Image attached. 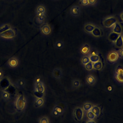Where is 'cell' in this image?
<instances>
[{"label":"cell","instance_id":"obj_1","mask_svg":"<svg viewBox=\"0 0 123 123\" xmlns=\"http://www.w3.org/2000/svg\"><path fill=\"white\" fill-rule=\"evenodd\" d=\"M17 33L16 30L12 27L9 30L0 34V37L4 39H12L16 36Z\"/></svg>","mask_w":123,"mask_h":123},{"label":"cell","instance_id":"obj_2","mask_svg":"<svg viewBox=\"0 0 123 123\" xmlns=\"http://www.w3.org/2000/svg\"><path fill=\"white\" fill-rule=\"evenodd\" d=\"M74 119L77 122H80L84 117V111L82 107H76L74 108L73 111Z\"/></svg>","mask_w":123,"mask_h":123},{"label":"cell","instance_id":"obj_3","mask_svg":"<svg viewBox=\"0 0 123 123\" xmlns=\"http://www.w3.org/2000/svg\"><path fill=\"white\" fill-rule=\"evenodd\" d=\"M117 22V19L114 16H111L106 18L103 21V25L107 28H110L113 26Z\"/></svg>","mask_w":123,"mask_h":123},{"label":"cell","instance_id":"obj_4","mask_svg":"<svg viewBox=\"0 0 123 123\" xmlns=\"http://www.w3.org/2000/svg\"><path fill=\"white\" fill-rule=\"evenodd\" d=\"M25 105V100L24 97L23 95H21L18 97L15 102V107L17 111H22Z\"/></svg>","mask_w":123,"mask_h":123},{"label":"cell","instance_id":"obj_5","mask_svg":"<svg viewBox=\"0 0 123 123\" xmlns=\"http://www.w3.org/2000/svg\"><path fill=\"white\" fill-rule=\"evenodd\" d=\"M119 53L116 51H111L107 55V60L111 63H114L116 62L119 59Z\"/></svg>","mask_w":123,"mask_h":123},{"label":"cell","instance_id":"obj_6","mask_svg":"<svg viewBox=\"0 0 123 123\" xmlns=\"http://www.w3.org/2000/svg\"><path fill=\"white\" fill-rule=\"evenodd\" d=\"M40 31L44 35L48 36L49 35L51 32V29L50 26L47 23L43 24L40 28Z\"/></svg>","mask_w":123,"mask_h":123},{"label":"cell","instance_id":"obj_7","mask_svg":"<svg viewBox=\"0 0 123 123\" xmlns=\"http://www.w3.org/2000/svg\"><path fill=\"white\" fill-rule=\"evenodd\" d=\"M46 10L45 7L42 4L38 5L36 8V13L37 17L45 16Z\"/></svg>","mask_w":123,"mask_h":123},{"label":"cell","instance_id":"obj_8","mask_svg":"<svg viewBox=\"0 0 123 123\" xmlns=\"http://www.w3.org/2000/svg\"><path fill=\"white\" fill-rule=\"evenodd\" d=\"M19 63L18 60L16 57H11L8 61V66L11 68H14L16 67Z\"/></svg>","mask_w":123,"mask_h":123},{"label":"cell","instance_id":"obj_9","mask_svg":"<svg viewBox=\"0 0 123 123\" xmlns=\"http://www.w3.org/2000/svg\"><path fill=\"white\" fill-rule=\"evenodd\" d=\"M52 75L53 77L56 79H60L62 78V70L60 68H54L52 72Z\"/></svg>","mask_w":123,"mask_h":123},{"label":"cell","instance_id":"obj_10","mask_svg":"<svg viewBox=\"0 0 123 123\" xmlns=\"http://www.w3.org/2000/svg\"><path fill=\"white\" fill-rule=\"evenodd\" d=\"M71 14L74 16H78L80 13V8L77 5L73 6L70 9Z\"/></svg>","mask_w":123,"mask_h":123},{"label":"cell","instance_id":"obj_11","mask_svg":"<svg viewBox=\"0 0 123 123\" xmlns=\"http://www.w3.org/2000/svg\"><path fill=\"white\" fill-rule=\"evenodd\" d=\"M86 81L88 85L90 86H93L96 83V79L93 75L88 74L86 77Z\"/></svg>","mask_w":123,"mask_h":123},{"label":"cell","instance_id":"obj_12","mask_svg":"<svg viewBox=\"0 0 123 123\" xmlns=\"http://www.w3.org/2000/svg\"><path fill=\"white\" fill-rule=\"evenodd\" d=\"M95 27L96 26L94 25L91 23H87L84 25V29L86 32L88 33H91L92 32V31L94 30Z\"/></svg>","mask_w":123,"mask_h":123},{"label":"cell","instance_id":"obj_13","mask_svg":"<svg viewBox=\"0 0 123 123\" xmlns=\"http://www.w3.org/2000/svg\"><path fill=\"white\" fill-rule=\"evenodd\" d=\"M91 111L95 115L96 117H98L100 115V113H101L100 108L97 105H93V108Z\"/></svg>","mask_w":123,"mask_h":123},{"label":"cell","instance_id":"obj_14","mask_svg":"<svg viewBox=\"0 0 123 123\" xmlns=\"http://www.w3.org/2000/svg\"><path fill=\"white\" fill-rule=\"evenodd\" d=\"M90 51V48L89 45L87 44H84L80 49L81 53L84 55H86L89 53Z\"/></svg>","mask_w":123,"mask_h":123},{"label":"cell","instance_id":"obj_15","mask_svg":"<svg viewBox=\"0 0 123 123\" xmlns=\"http://www.w3.org/2000/svg\"><path fill=\"white\" fill-rule=\"evenodd\" d=\"M91 33L94 37H100L102 36L101 30L100 28L98 26H96Z\"/></svg>","mask_w":123,"mask_h":123},{"label":"cell","instance_id":"obj_16","mask_svg":"<svg viewBox=\"0 0 123 123\" xmlns=\"http://www.w3.org/2000/svg\"><path fill=\"white\" fill-rule=\"evenodd\" d=\"M35 91H37V92H40V93H44L45 86H44V85L43 82L36 84Z\"/></svg>","mask_w":123,"mask_h":123},{"label":"cell","instance_id":"obj_17","mask_svg":"<svg viewBox=\"0 0 123 123\" xmlns=\"http://www.w3.org/2000/svg\"><path fill=\"white\" fill-rule=\"evenodd\" d=\"M93 106V105L89 102H86L85 103H84L82 106V109L84 111H88L91 110V109H92Z\"/></svg>","mask_w":123,"mask_h":123},{"label":"cell","instance_id":"obj_18","mask_svg":"<svg viewBox=\"0 0 123 123\" xmlns=\"http://www.w3.org/2000/svg\"><path fill=\"white\" fill-rule=\"evenodd\" d=\"M120 35H119L118 34H117L116 33L112 32L109 34V35L108 36V39L110 41L115 43V41L117 40V39L118 38V37H119Z\"/></svg>","mask_w":123,"mask_h":123},{"label":"cell","instance_id":"obj_19","mask_svg":"<svg viewBox=\"0 0 123 123\" xmlns=\"http://www.w3.org/2000/svg\"><path fill=\"white\" fill-rule=\"evenodd\" d=\"M113 32L121 35L122 32V27L119 23L117 22L114 25L113 28Z\"/></svg>","mask_w":123,"mask_h":123},{"label":"cell","instance_id":"obj_20","mask_svg":"<svg viewBox=\"0 0 123 123\" xmlns=\"http://www.w3.org/2000/svg\"><path fill=\"white\" fill-rule=\"evenodd\" d=\"M72 87L74 88H78L82 86L81 82L77 79H74L72 81Z\"/></svg>","mask_w":123,"mask_h":123},{"label":"cell","instance_id":"obj_21","mask_svg":"<svg viewBox=\"0 0 123 123\" xmlns=\"http://www.w3.org/2000/svg\"><path fill=\"white\" fill-rule=\"evenodd\" d=\"M122 36H123L120 35L114 43L115 46L118 48H122L123 46V40Z\"/></svg>","mask_w":123,"mask_h":123},{"label":"cell","instance_id":"obj_22","mask_svg":"<svg viewBox=\"0 0 123 123\" xmlns=\"http://www.w3.org/2000/svg\"><path fill=\"white\" fill-rule=\"evenodd\" d=\"M103 68V63L102 61H99L93 63V69L96 70H100Z\"/></svg>","mask_w":123,"mask_h":123},{"label":"cell","instance_id":"obj_23","mask_svg":"<svg viewBox=\"0 0 123 123\" xmlns=\"http://www.w3.org/2000/svg\"><path fill=\"white\" fill-rule=\"evenodd\" d=\"M12 27L9 24H3L0 25V34L9 30Z\"/></svg>","mask_w":123,"mask_h":123},{"label":"cell","instance_id":"obj_24","mask_svg":"<svg viewBox=\"0 0 123 123\" xmlns=\"http://www.w3.org/2000/svg\"><path fill=\"white\" fill-rule=\"evenodd\" d=\"M25 80L22 79H19L16 82V86L19 88H22L24 87V86H25Z\"/></svg>","mask_w":123,"mask_h":123},{"label":"cell","instance_id":"obj_25","mask_svg":"<svg viewBox=\"0 0 123 123\" xmlns=\"http://www.w3.org/2000/svg\"><path fill=\"white\" fill-rule=\"evenodd\" d=\"M53 109L56 111L60 115L63 114L64 112V109L62 107H61V106L58 105H56L54 107Z\"/></svg>","mask_w":123,"mask_h":123},{"label":"cell","instance_id":"obj_26","mask_svg":"<svg viewBox=\"0 0 123 123\" xmlns=\"http://www.w3.org/2000/svg\"><path fill=\"white\" fill-rule=\"evenodd\" d=\"M90 61L93 63L96 62L100 60V57L98 55H90L89 56Z\"/></svg>","mask_w":123,"mask_h":123},{"label":"cell","instance_id":"obj_27","mask_svg":"<svg viewBox=\"0 0 123 123\" xmlns=\"http://www.w3.org/2000/svg\"><path fill=\"white\" fill-rule=\"evenodd\" d=\"M86 115V117L88 120H94L96 118L95 115L91 111H87Z\"/></svg>","mask_w":123,"mask_h":123},{"label":"cell","instance_id":"obj_28","mask_svg":"<svg viewBox=\"0 0 123 123\" xmlns=\"http://www.w3.org/2000/svg\"><path fill=\"white\" fill-rule=\"evenodd\" d=\"M35 106L36 107H39L42 106L44 104V99L43 98H38L35 102Z\"/></svg>","mask_w":123,"mask_h":123},{"label":"cell","instance_id":"obj_29","mask_svg":"<svg viewBox=\"0 0 123 123\" xmlns=\"http://www.w3.org/2000/svg\"><path fill=\"white\" fill-rule=\"evenodd\" d=\"M81 62L82 64L84 65L85 64H87V63H88L89 62H90L89 56H83L82 57V58L81 59Z\"/></svg>","mask_w":123,"mask_h":123},{"label":"cell","instance_id":"obj_30","mask_svg":"<svg viewBox=\"0 0 123 123\" xmlns=\"http://www.w3.org/2000/svg\"><path fill=\"white\" fill-rule=\"evenodd\" d=\"M55 47L59 49H62L64 47V43L61 40L57 41L55 43Z\"/></svg>","mask_w":123,"mask_h":123},{"label":"cell","instance_id":"obj_31","mask_svg":"<svg viewBox=\"0 0 123 123\" xmlns=\"http://www.w3.org/2000/svg\"><path fill=\"white\" fill-rule=\"evenodd\" d=\"M115 78L119 83H123V74H115Z\"/></svg>","mask_w":123,"mask_h":123},{"label":"cell","instance_id":"obj_32","mask_svg":"<svg viewBox=\"0 0 123 123\" xmlns=\"http://www.w3.org/2000/svg\"><path fill=\"white\" fill-rule=\"evenodd\" d=\"M123 74V66L121 65H119L115 69V74Z\"/></svg>","mask_w":123,"mask_h":123},{"label":"cell","instance_id":"obj_33","mask_svg":"<svg viewBox=\"0 0 123 123\" xmlns=\"http://www.w3.org/2000/svg\"><path fill=\"white\" fill-rule=\"evenodd\" d=\"M84 66L86 69L87 71H91L92 69H93V63L92 62H89L88 63L85 64Z\"/></svg>","mask_w":123,"mask_h":123},{"label":"cell","instance_id":"obj_34","mask_svg":"<svg viewBox=\"0 0 123 123\" xmlns=\"http://www.w3.org/2000/svg\"><path fill=\"white\" fill-rule=\"evenodd\" d=\"M39 123H50V122L48 117H41L39 119Z\"/></svg>","mask_w":123,"mask_h":123},{"label":"cell","instance_id":"obj_35","mask_svg":"<svg viewBox=\"0 0 123 123\" xmlns=\"http://www.w3.org/2000/svg\"><path fill=\"white\" fill-rule=\"evenodd\" d=\"M106 89L108 92H111L114 90V87L110 83H109L106 85Z\"/></svg>","mask_w":123,"mask_h":123},{"label":"cell","instance_id":"obj_36","mask_svg":"<svg viewBox=\"0 0 123 123\" xmlns=\"http://www.w3.org/2000/svg\"><path fill=\"white\" fill-rule=\"evenodd\" d=\"M1 96L2 98L5 100H8L10 98V95L9 94L5 91H3L1 92Z\"/></svg>","mask_w":123,"mask_h":123},{"label":"cell","instance_id":"obj_37","mask_svg":"<svg viewBox=\"0 0 123 123\" xmlns=\"http://www.w3.org/2000/svg\"><path fill=\"white\" fill-rule=\"evenodd\" d=\"M34 95L35 96L38 98H42V97L44 96V93H40L37 91H35L34 92Z\"/></svg>","mask_w":123,"mask_h":123},{"label":"cell","instance_id":"obj_38","mask_svg":"<svg viewBox=\"0 0 123 123\" xmlns=\"http://www.w3.org/2000/svg\"><path fill=\"white\" fill-rule=\"evenodd\" d=\"M35 83H36V84L40 83H42V77L41 76H39L36 77V78H35Z\"/></svg>","mask_w":123,"mask_h":123},{"label":"cell","instance_id":"obj_39","mask_svg":"<svg viewBox=\"0 0 123 123\" xmlns=\"http://www.w3.org/2000/svg\"><path fill=\"white\" fill-rule=\"evenodd\" d=\"M80 3L83 6H86L89 4L88 0H80Z\"/></svg>","mask_w":123,"mask_h":123},{"label":"cell","instance_id":"obj_40","mask_svg":"<svg viewBox=\"0 0 123 123\" xmlns=\"http://www.w3.org/2000/svg\"><path fill=\"white\" fill-rule=\"evenodd\" d=\"M51 114L53 116V117H58L60 115L59 114V113L56 111H55V110L53 109L52 112H51Z\"/></svg>","mask_w":123,"mask_h":123},{"label":"cell","instance_id":"obj_41","mask_svg":"<svg viewBox=\"0 0 123 123\" xmlns=\"http://www.w3.org/2000/svg\"><path fill=\"white\" fill-rule=\"evenodd\" d=\"M45 16H42V17H37V21L38 23H42L43 22V21H44V19H45Z\"/></svg>","mask_w":123,"mask_h":123},{"label":"cell","instance_id":"obj_42","mask_svg":"<svg viewBox=\"0 0 123 123\" xmlns=\"http://www.w3.org/2000/svg\"><path fill=\"white\" fill-rule=\"evenodd\" d=\"M89 55L88 56L90 55H98L97 52L96 51V50H92L91 51H90L89 52Z\"/></svg>","mask_w":123,"mask_h":123},{"label":"cell","instance_id":"obj_43","mask_svg":"<svg viewBox=\"0 0 123 123\" xmlns=\"http://www.w3.org/2000/svg\"><path fill=\"white\" fill-rule=\"evenodd\" d=\"M98 0H88L89 4L90 5H94L96 3Z\"/></svg>","mask_w":123,"mask_h":123},{"label":"cell","instance_id":"obj_44","mask_svg":"<svg viewBox=\"0 0 123 123\" xmlns=\"http://www.w3.org/2000/svg\"><path fill=\"white\" fill-rule=\"evenodd\" d=\"M86 123H96V122L94 120H89L86 122Z\"/></svg>","mask_w":123,"mask_h":123},{"label":"cell","instance_id":"obj_45","mask_svg":"<svg viewBox=\"0 0 123 123\" xmlns=\"http://www.w3.org/2000/svg\"><path fill=\"white\" fill-rule=\"evenodd\" d=\"M120 54L122 57L123 58V48L120 51Z\"/></svg>","mask_w":123,"mask_h":123},{"label":"cell","instance_id":"obj_46","mask_svg":"<svg viewBox=\"0 0 123 123\" xmlns=\"http://www.w3.org/2000/svg\"><path fill=\"white\" fill-rule=\"evenodd\" d=\"M120 16V18H121V20H122L123 21V12L121 13Z\"/></svg>","mask_w":123,"mask_h":123},{"label":"cell","instance_id":"obj_47","mask_svg":"<svg viewBox=\"0 0 123 123\" xmlns=\"http://www.w3.org/2000/svg\"><path fill=\"white\" fill-rule=\"evenodd\" d=\"M2 76V72L0 70V77H1Z\"/></svg>","mask_w":123,"mask_h":123},{"label":"cell","instance_id":"obj_48","mask_svg":"<svg viewBox=\"0 0 123 123\" xmlns=\"http://www.w3.org/2000/svg\"><path fill=\"white\" fill-rule=\"evenodd\" d=\"M122 37H123V36H122Z\"/></svg>","mask_w":123,"mask_h":123},{"label":"cell","instance_id":"obj_49","mask_svg":"<svg viewBox=\"0 0 123 123\" xmlns=\"http://www.w3.org/2000/svg\"></svg>","mask_w":123,"mask_h":123}]
</instances>
